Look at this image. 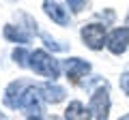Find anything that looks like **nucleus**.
<instances>
[{"instance_id":"obj_1","label":"nucleus","mask_w":129,"mask_h":120,"mask_svg":"<svg viewBox=\"0 0 129 120\" xmlns=\"http://www.w3.org/2000/svg\"><path fill=\"white\" fill-rule=\"evenodd\" d=\"M30 69L37 75H41V77L56 82L60 75V62L52 54H47L45 49H35L30 54Z\"/></svg>"},{"instance_id":"obj_2","label":"nucleus","mask_w":129,"mask_h":120,"mask_svg":"<svg viewBox=\"0 0 129 120\" xmlns=\"http://www.w3.org/2000/svg\"><path fill=\"white\" fill-rule=\"evenodd\" d=\"M80 37H82L84 45L92 51L103 49V45L108 43V34H106L103 24H84L82 30H80Z\"/></svg>"},{"instance_id":"obj_3","label":"nucleus","mask_w":129,"mask_h":120,"mask_svg":"<svg viewBox=\"0 0 129 120\" xmlns=\"http://www.w3.org/2000/svg\"><path fill=\"white\" fill-rule=\"evenodd\" d=\"M110 92L108 88H97L90 94V111L95 116V120H108L110 118Z\"/></svg>"},{"instance_id":"obj_4","label":"nucleus","mask_w":129,"mask_h":120,"mask_svg":"<svg viewBox=\"0 0 129 120\" xmlns=\"http://www.w3.org/2000/svg\"><path fill=\"white\" fill-rule=\"evenodd\" d=\"M64 73H67V79H69L71 84H80L82 77H86V75L90 73V65H88L86 60L73 56V58L64 60Z\"/></svg>"},{"instance_id":"obj_5","label":"nucleus","mask_w":129,"mask_h":120,"mask_svg":"<svg viewBox=\"0 0 129 120\" xmlns=\"http://www.w3.org/2000/svg\"><path fill=\"white\" fill-rule=\"evenodd\" d=\"M106 47H108L114 56L125 54V51H127V47H129V30H127L125 26H123V28H114V30L108 34Z\"/></svg>"},{"instance_id":"obj_6","label":"nucleus","mask_w":129,"mask_h":120,"mask_svg":"<svg viewBox=\"0 0 129 120\" xmlns=\"http://www.w3.org/2000/svg\"><path fill=\"white\" fill-rule=\"evenodd\" d=\"M28 90V84L24 82H11L5 90V105L7 107H22V99H24V92Z\"/></svg>"},{"instance_id":"obj_7","label":"nucleus","mask_w":129,"mask_h":120,"mask_svg":"<svg viewBox=\"0 0 129 120\" xmlns=\"http://www.w3.org/2000/svg\"><path fill=\"white\" fill-rule=\"evenodd\" d=\"M43 11L58 26H67L69 24V13H67V9L60 5L58 0H43Z\"/></svg>"},{"instance_id":"obj_8","label":"nucleus","mask_w":129,"mask_h":120,"mask_svg":"<svg viewBox=\"0 0 129 120\" xmlns=\"http://www.w3.org/2000/svg\"><path fill=\"white\" fill-rule=\"evenodd\" d=\"M41 107H43V97H41L39 86L37 88L28 86V90L24 92V99H22V109H26L28 114L32 116V114H39Z\"/></svg>"},{"instance_id":"obj_9","label":"nucleus","mask_w":129,"mask_h":120,"mask_svg":"<svg viewBox=\"0 0 129 120\" xmlns=\"http://www.w3.org/2000/svg\"><path fill=\"white\" fill-rule=\"evenodd\" d=\"M39 90H41L43 101L52 103V105H56V103L64 101V97H67V90H64L62 86H58V84H54V82L41 84V86H39Z\"/></svg>"},{"instance_id":"obj_10","label":"nucleus","mask_w":129,"mask_h":120,"mask_svg":"<svg viewBox=\"0 0 129 120\" xmlns=\"http://www.w3.org/2000/svg\"><path fill=\"white\" fill-rule=\"evenodd\" d=\"M64 120H92V111L82 101H71L64 109Z\"/></svg>"},{"instance_id":"obj_11","label":"nucleus","mask_w":129,"mask_h":120,"mask_svg":"<svg viewBox=\"0 0 129 120\" xmlns=\"http://www.w3.org/2000/svg\"><path fill=\"white\" fill-rule=\"evenodd\" d=\"M2 34H5L7 41H11V43H19V45H24V43L30 41V34H28L22 26H13V24H7L5 30H2Z\"/></svg>"},{"instance_id":"obj_12","label":"nucleus","mask_w":129,"mask_h":120,"mask_svg":"<svg viewBox=\"0 0 129 120\" xmlns=\"http://www.w3.org/2000/svg\"><path fill=\"white\" fill-rule=\"evenodd\" d=\"M30 54H32V51L24 49V47L13 49V60H15V65H19V67H30Z\"/></svg>"},{"instance_id":"obj_13","label":"nucleus","mask_w":129,"mask_h":120,"mask_svg":"<svg viewBox=\"0 0 129 120\" xmlns=\"http://www.w3.org/2000/svg\"><path fill=\"white\" fill-rule=\"evenodd\" d=\"M67 5H69V9L73 11V13H80V11L86 7V0H67Z\"/></svg>"},{"instance_id":"obj_14","label":"nucleus","mask_w":129,"mask_h":120,"mask_svg":"<svg viewBox=\"0 0 129 120\" xmlns=\"http://www.w3.org/2000/svg\"><path fill=\"white\" fill-rule=\"evenodd\" d=\"M120 88H123L125 92H127V94H129V69H127V71H125V73H123V75H120Z\"/></svg>"},{"instance_id":"obj_15","label":"nucleus","mask_w":129,"mask_h":120,"mask_svg":"<svg viewBox=\"0 0 129 120\" xmlns=\"http://www.w3.org/2000/svg\"><path fill=\"white\" fill-rule=\"evenodd\" d=\"M41 39H43V41H45V45H47V47H52V49H54V51L62 49V47H60V45H56V43H54V39H50V37H47V34H41Z\"/></svg>"},{"instance_id":"obj_16","label":"nucleus","mask_w":129,"mask_h":120,"mask_svg":"<svg viewBox=\"0 0 129 120\" xmlns=\"http://www.w3.org/2000/svg\"><path fill=\"white\" fill-rule=\"evenodd\" d=\"M125 28L129 30V15H127V19H125Z\"/></svg>"},{"instance_id":"obj_17","label":"nucleus","mask_w":129,"mask_h":120,"mask_svg":"<svg viewBox=\"0 0 129 120\" xmlns=\"http://www.w3.org/2000/svg\"><path fill=\"white\" fill-rule=\"evenodd\" d=\"M118 120H129V114H125V116H123V118H118Z\"/></svg>"},{"instance_id":"obj_18","label":"nucleus","mask_w":129,"mask_h":120,"mask_svg":"<svg viewBox=\"0 0 129 120\" xmlns=\"http://www.w3.org/2000/svg\"><path fill=\"white\" fill-rule=\"evenodd\" d=\"M28 120H41V118H37V116H30V118H28Z\"/></svg>"}]
</instances>
